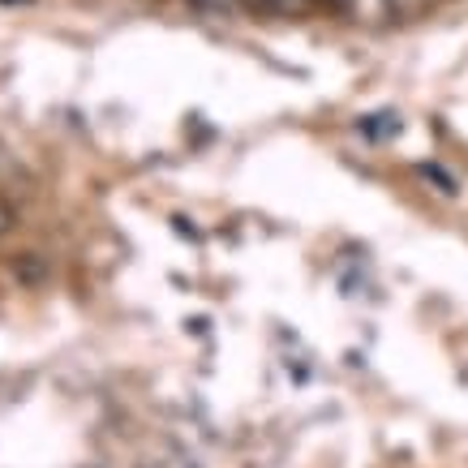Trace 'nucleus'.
I'll return each mask as SVG.
<instances>
[{
  "label": "nucleus",
  "mask_w": 468,
  "mask_h": 468,
  "mask_svg": "<svg viewBox=\"0 0 468 468\" xmlns=\"http://www.w3.org/2000/svg\"><path fill=\"white\" fill-rule=\"evenodd\" d=\"M245 9H254V14H280V17H288V14H301L310 0H241Z\"/></svg>",
  "instance_id": "f257e3e1"
},
{
  "label": "nucleus",
  "mask_w": 468,
  "mask_h": 468,
  "mask_svg": "<svg viewBox=\"0 0 468 468\" xmlns=\"http://www.w3.org/2000/svg\"><path fill=\"white\" fill-rule=\"evenodd\" d=\"M344 14H356L361 22V17H383L391 9H387V0H344Z\"/></svg>",
  "instance_id": "f03ea898"
},
{
  "label": "nucleus",
  "mask_w": 468,
  "mask_h": 468,
  "mask_svg": "<svg viewBox=\"0 0 468 468\" xmlns=\"http://www.w3.org/2000/svg\"><path fill=\"white\" fill-rule=\"evenodd\" d=\"M387 9L391 14H412V9H421V0H387Z\"/></svg>",
  "instance_id": "7ed1b4c3"
},
{
  "label": "nucleus",
  "mask_w": 468,
  "mask_h": 468,
  "mask_svg": "<svg viewBox=\"0 0 468 468\" xmlns=\"http://www.w3.org/2000/svg\"><path fill=\"white\" fill-rule=\"evenodd\" d=\"M14 224V211H9V202H0V232Z\"/></svg>",
  "instance_id": "20e7f679"
},
{
  "label": "nucleus",
  "mask_w": 468,
  "mask_h": 468,
  "mask_svg": "<svg viewBox=\"0 0 468 468\" xmlns=\"http://www.w3.org/2000/svg\"><path fill=\"white\" fill-rule=\"evenodd\" d=\"M310 5H323V9H344V0H310Z\"/></svg>",
  "instance_id": "39448f33"
}]
</instances>
